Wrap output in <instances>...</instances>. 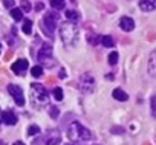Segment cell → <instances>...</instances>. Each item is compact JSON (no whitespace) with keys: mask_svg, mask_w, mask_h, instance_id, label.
I'll use <instances>...</instances> for the list:
<instances>
[{"mask_svg":"<svg viewBox=\"0 0 156 145\" xmlns=\"http://www.w3.org/2000/svg\"><path fill=\"white\" fill-rule=\"evenodd\" d=\"M31 92H32V99L37 104H46L48 102V90L41 86V84H32L31 86Z\"/></svg>","mask_w":156,"mask_h":145,"instance_id":"5","label":"cell"},{"mask_svg":"<svg viewBox=\"0 0 156 145\" xmlns=\"http://www.w3.org/2000/svg\"><path fill=\"white\" fill-rule=\"evenodd\" d=\"M3 5L6 8H12L14 6V0H3Z\"/></svg>","mask_w":156,"mask_h":145,"instance_id":"27","label":"cell"},{"mask_svg":"<svg viewBox=\"0 0 156 145\" xmlns=\"http://www.w3.org/2000/svg\"><path fill=\"white\" fill-rule=\"evenodd\" d=\"M139 8L145 12L156 9V0H139Z\"/></svg>","mask_w":156,"mask_h":145,"instance_id":"12","label":"cell"},{"mask_svg":"<svg viewBox=\"0 0 156 145\" xmlns=\"http://www.w3.org/2000/svg\"><path fill=\"white\" fill-rule=\"evenodd\" d=\"M0 47H2V44H0Z\"/></svg>","mask_w":156,"mask_h":145,"instance_id":"30","label":"cell"},{"mask_svg":"<svg viewBox=\"0 0 156 145\" xmlns=\"http://www.w3.org/2000/svg\"><path fill=\"white\" fill-rule=\"evenodd\" d=\"M23 32L28 34V35L32 32V22L31 20H25L23 22Z\"/></svg>","mask_w":156,"mask_h":145,"instance_id":"20","label":"cell"},{"mask_svg":"<svg viewBox=\"0 0 156 145\" xmlns=\"http://www.w3.org/2000/svg\"><path fill=\"white\" fill-rule=\"evenodd\" d=\"M2 121H3L6 125H16V124H17V116H16L12 112H3Z\"/></svg>","mask_w":156,"mask_h":145,"instance_id":"13","label":"cell"},{"mask_svg":"<svg viewBox=\"0 0 156 145\" xmlns=\"http://www.w3.org/2000/svg\"><path fill=\"white\" fill-rule=\"evenodd\" d=\"M101 43L104 47H113V38L110 35H103L101 37Z\"/></svg>","mask_w":156,"mask_h":145,"instance_id":"16","label":"cell"},{"mask_svg":"<svg viewBox=\"0 0 156 145\" xmlns=\"http://www.w3.org/2000/svg\"><path fill=\"white\" fill-rule=\"evenodd\" d=\"M112 95H113V98H115L116 101H127V99H129V95H127L124 90H121V89H115Z\"/></svg>","mask_w":156,"mask_h":145,"instance_id":"14","label":"cell"},{"mask_svg":"<svg viewBox=\"0 0 156 145\" xmlns=\"http://www.w3.org/2000/svg\"><path fill=\"white\" fill-rule=\"evenodd\" d=\"M48 110H49V115H51L52 118H57V116L60 115V110H58V109H57L55 105H51V107H49Z\"/></svg>","mask_w":156,"mask_h":145,"instance_id":"24","label":"cell"},{"mask_svg":"<svg viewBox=\"0 0 156 145\" xmlns=\"http://www.w3.org/2000/svg\"><path fill=\"white\" fill-rule=\"evenodd\" d=\"M57 25H58V16H57L55 12H48V14L43 17V20H41V28H43V31H44L49 37H52V34H54Z\"/></svg>","mask_w":156,"mask_h":145,"instance_id":"3","label":"cell"},{"mask_svg":"<svg viewBox=\"0 0 156 145\" xmlns=\"http://www.w3.org/2000/svg\"><path fill=\"white\" fill-rule=\"evenodd\" d=\"M107 61H109V64H112V66H115L116 63H118V52H110L109 54V58H107Z\"/></svg>","mask_w":156,"mask_h":145,"instance_id":"21","label":"cell"},{"mask_svg":"<svg viewBox=\"0 0 156 145\" xmlns=\"http://www.w3.org/2000/svg\"><path fill=\"white\" fill-rule=\"evenodd\" d=\"M31 74H32L34 78H40V77L43 75V67H41V66H34V67L31 69Z\"/></svg>","mask_w":156,"mask_h":145,"instance_id":"18","label":"cell"},{"mask_svg":"<svg viewBox=\"0 0 156 145\" xmlns=\"http://www.w3.org/2000/svg\"><path fill=\"white\" fill-rule=\"evenodd\" d=\"M44 142H46V145H58L61 142V134L54 130V131L48 133V136L44 137Z\"/></svg>","mask_w":156,"mask_h":145,"instance_id":"9","label":"cell"},{"mask_svg":"<svg viewBox=\"0 0 156 145\" xmlns=\"http://www.w3.org/2000/svg\"><path fill=\"white\" fill-rule=\"evenodd\" d=\"M14 145H25L23 142H20V140H17V142H14Z\"/></svg>","mask_w":156,"mask_h":145,"instance_id":"29","label":"cell"},{"mask_svg":"<svg viewBox=\"0 0 156 145\" xmlns=\"http://www.w3.org/2000/svg\"><path fill=\"white\" fill-rule=\"evenodd\" d=\"M49 3H51V6H52L54 9H57V11H60V9L64 8V0H49Z\"/></svg>","mask_w":156,"mask_h":145,"instance_id":"17","label":"cell"},{"mask_svg":"<svg viewBox=\"0 0 156 145\" xmlns=\"http://www.w3.org/2000/svg\"><path fill=\"white\" fill-rule=\"evenodd\" d=\"M151 115L156 118V96H151Z\"/></svg>","mask_w":156,"mask_h":145,"instance_id":"26","label":"cell"},{"mask_svg":"<svg viewBox=\"0 0 156 145\" xmlns=\"http://www.w3.org/2000/svg\"><path fill=\"white\" fill-rule=\"evenodd\" d=\"M60 37L66 46H75L78 43V28L73 22H66L60 25Z\"/></svg>","mask_w":156,"mask_h":145,"instance_id":"1","label":"cell"},{"mask_svg":"<svg viewBox=\"0 0 156 145\" xmlns=\"http://www.w3.org/2000/svg\"><path fill=\"white\" fill-rule=\"evenodd\" d=\"M35 9H38V11L43 9V3H37V5H35Z\"/></svg>","mask_w":156,"mask_h":145,"instance_id":"28","label":"cell"},{"mask_svg":"<svg viewBox=\"0 0 156 145\" xmlns=\"http://www.w3.org/2000/svg\"><path fill=\"white\" fill-rule=\"evenodd\" d=\"M28 66H29L28 60H17L11 66V69H12V72H14L16 75H23L25 72H26V69H28Z\"/></svg>","mask_w":156,"mask_h":145,"instance_id":"8","label":"cell"},{"mask_svg":"<svg viewBox=\"0 0 156 145\" xmlns=\"http://www.w3.org/2000/svg\"><path fill=\"white\" fill-rule=\"evenodd\" d=\"M0 122H2V121H0Z\"/></svg>","mask_w":156,"mask_h":145,"instance_id":"31","label":"cell"},{"mask_svg":"<svg viewBox=\"0 0 156 145\" xmlns=\"http://www.w3.org/2000/svg\"><path fill=\"white\" fill-rule=\"evenodd\" d=\"M8 92L11 93V96L14 98L17 105H25V96H23V90L22 87L16 86V84H9L8 86Z\"/></svg>","mask_w":156,"mask_h":145,"instance_id":"7","label":"cell"},{"mask_svg":"<svg viewBox=\"0 0 156 145\" xmlns=\"http://www.w3.org/2000/svg\"><path fill=\"white\" fill-rule=\"evenodd\" d=\"M66 17H67V20H69V22H75V20L80 19V14H78L76 11L69 9V11H66Z\"/></svg>","mask_w":156,"mask_h":145,"instance_id":"19","label":"cell"},{"mask_svg":"<svg viewBox=\"0 0 156 145\" xmlns=\"http://www.w3.org/2000/svg\"><path fill=\"white\" fill-rule=\"evenodd\" d=\"M67 137L73 142H84V140H90L94 134L90 133V130L83 127L80 122H72L67 127Z\"/></svg>","mask_w":156,"mask_h":145,"instance_id":"2","label":"cell"},{"mask_svg":"<svg viewBox=\"0 0 156 145\" xmlns=\"http://www.w3.org/2000/svg\"><path fill=\"white\" fill-rule=\"evenodd\" d=\"M22 11L23 12H29L31 11V3L28 0H22Z\"/></svg>","mask_w":156,"mask_h":145,"instance_id":"25","label":"cell"},{"mask_svg":"<svg viewBox=\"0 0 156 145\" xmlns=\"http://www.w3.org/2000/svg\"><path fill=\"white\" fill-rule=\"evenodd\" d=\"M78 89H80L81 93L87 95V93H92L94 89H95V80L90 74H84L80 77V81H78Z\"/></svg>","mask_w":156,"mask_h":145,"instance_id":"4","label":"cell"},{"mask_svg":"<svg viewBox=\"0 0 156 145\" xmlns=\"http://www.w3.org/2000/svg\"><path fill=\"white\" fill-rule=\"evenodd\" d=\"M11 16H12V19H14L16 22H20V20L23 19V11L19 9V8H12V9H11Z\"/></svg>","mask_w":156,"mask_h":145,"instance_id":"15","label":"cell"},{"mask_svg":"<svg viewBox=\"0 0 156 145\" xmlns=\"http://www.w3.org/2000/svg\"><path fill=\"white\" fill-rule=\"evenodd\" d=\"M119 28H121L122 31H126V32L133 31V28H135L133 19H130V17H121V19H119Z\"/></svg>","mask_w":156,"mask_h":145,"instance_id":"10","label":"cell"},{"mask_svg":"<svg viewBox=\"0 0 156 145\" xmlns=\"http://www.w3.org/2000/svg\"><path fill=\"white\" fill-rule=\"evenodd\" d=\"M37 58H38L40 63L52 67L54 66V61H52V46L51 44H43L41 49L38 50V54H37Z\"/></svg>","mask_w":156,"mask_h":145,"instance_id":"6","label":"cell"},{"mask_svg":"<svg viewBox=\"0 0 156 145\" xmlns=\"http://www.w3.org/2000/svg\"><path fill=\"white\" fill-rule=\"evenodd\" d=\"M40 133V127L38 125H31L29 128H28V134L29 136H35V134H38Z\"/></svg>","mask_w":156,"mask_h":145,"instance_id":"22","label":"cell"},{"mask_svg":"<svg viewBox=\"0 0 156 145\" xmlns=\"http://www.w3.org/2000/svg\"><path fill=\"white\" fill-rule=\"evenodd\" d=\"M148 74L153 78H156V49L148 57Z\"/></svg>","mask_w":156,"mask_h":145,"instance_id":"11","label":"cell"},{"mask_svg":"<svg viewBox=\"0 0 156 145\" xmlns=\"http://www.w3.org/2000/svg\"><path fill=\"white\" fill-rule=\"evenodd\" d=\"M54 98H55L57 101H61V99H63V90H61L60 87H55V89H54Z\"/></svg>","mask_w":156,"mask_h":145,"instance_id":"23","label":"cell"}]
</instances>
